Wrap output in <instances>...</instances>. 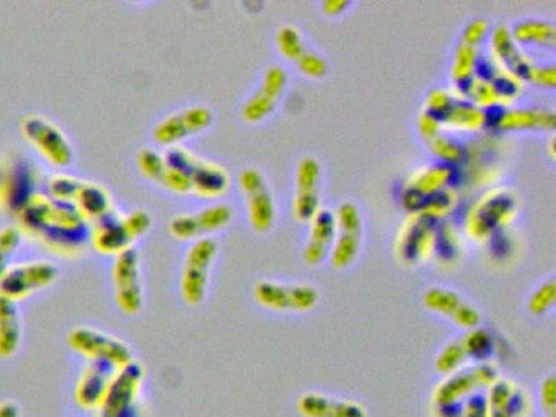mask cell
I'll return each mask as SVG.
<instances>
[{"instance_id": "obj_1", "label": "cell", "mask_w": 556, "mask_h": 417, "mask_svg": "<svg viewBox=\"0 0 556 417\" xmlns=\"http://www.w3.org/2000/svg\"><path fill=\"white\" fill-rule=\"evenodd\" d=\"M21 230L61 254H77L92 241V224L74 201L38 192L17 214Z\"/></svg>"}, {"instance_id": "obj_2", "label": "cell", "mask_w": 556, "mask_h": 417, "mask_svg": "<svg viewBox=\"0 0 556 417\" xmlns=\"http://www.w3.org/2000/svg\"><path fill=\"white\" fill-rule=\"evenodd\" d=\"M151 227V215L144 211L122 214L115 207L92 222V244L103 253H116L132 247V241Z\"/></svg>"}, {"instance_id": "obj_3", "label": "cell", "mask_w": 556, "mask_h": 417, "mask_svg": "<svg viewBox=\"0 0 556 417\" xmlns=\"http://www.w3.org/2000/svg\"><path fill=\"white\" fill-rule=\"evenodd\" d=\"M37 168L22 156L4 160L0 169V208L18 214L38 194Z\"/></svg>"}, {"instance_id": "obj_4", "label": "cell", "mask_w": 556, "mask_h": 417, "mask_svg": "<svg viewBox=\"0 0 556 417\" xmlns=\"http://www.w3.org/2000/svg\"><path fill=\"white\" fill-rule=\"evenodd\" d=\"M500 378V371L493 364L465 365L452 374L445 375L444 380L434 388L431 404L460 403L470 394L488 390Z\"/></svg>"}, {"instance_id": "obj_5", "label": "cell", "mask_w": 556, "mask_h": 417, "mask_svg": "<svg viewBox=\"0 0 556 417\" xmlns=\"http://www.w3.org/2000/svg\"><path fill=\"white\" fill-rule=\"evenodd\" d=\"M142 377L144 368L139 362L131 361L119 367L110 380L105 396L100 403L99 417H125L138 396Z\"/></svg>"}, {"instance_id": "obj_6", "label": "cell", "mask_w": 556, "mask_h": 417, "mask_svg": "<svg viewBox=\"0 0 556 417\" xmlns=\"http://www.w3.org/2000/svg\"><path fill=\"white\" fill-rule=\"evenodd\" d=\"M24 136L56 165L73 162L74 150L63 130L40 114H28L22 121Z\"/></svg>"}, {"instance_id": "obj_7", "label": "cell", "mask_w": 556, "mask_h": 417, "mask_svg": "<svg viewBox=\"0 0 556 417\" xmlns=\"http://www.w3.org/2000/svg\"><path fill=\"white\" fill-rule=\"evenodd\" d=\"M516 214V201L506 191L484 194L468 217V231L477 240L491 237L501 225L507 224Z\"/></svg>"}, {"instance_id": "obj_8", "label": "cell", "mask_w": 556, "mask_h": 417, "mask_svg": "<svg viewBox=\"0 0 556 417\" xmlns=\"http://www.w3.org/2000/svg\"><path fill=\"white\" fill-rule=\"evenodd\" d=\"M217 243L214 238L203 237L188 251L181 276V292L190 305H198L206 293L207 270L216 256Z\"/></svg>"}, {"instance_id": "obj_9", "label": "cell", "mask_w": 556, "mask_h": 417, "mask_svg": "<svg viewBox=\"0 0 556 417\" xmlns=\"http://www.w3.org/2000/svg\"><path fill=\"white\" fill-rule=\"evenodd\" d=\"M116 300L126 313H138L142 306L141 257L129 247L116 254L113 266Z\"/></svg>"}, {"instance_id": "obj_10", "label": "cell", "mask_w": 556, "mask_h": 417, "mask_svg": "<svg viewBox=\"0 0 556 417\" xmlns=\"http://www.w3.org/2000/svg\"><path fill=\"white\" fill-rule=\"evenodd\" d=\"M58 273L60 270L50 261L15 264L4 276L0 277V293L17 302V300L27 296L28 293L53 282Z\"/></svg>"}, {"instance_id": "obj_11", "label": "cell", "mask_w": 556, "mask_h": 417, "mask_svg": "<svg viewBox=\"0 0 556 417\" xmlns=\"http://www.w3.org/2000/svg\"><path fill=\"white\" fill-rule=\"evenodd\" d=\"M71 348L90 358L112 362L115 367H123L132 361V352L122 339L90 328H77L70 334Z\"/></svg>"}, {"instance_id": "obj_12", "label": "cell", "mask_w": 556, "mask_h": 417, "mask_svg": "<svg viewBox=\"0 0 556 417\" xmlns=\"http://www.w3.org/2000/svg\"><path fill=\"white\" fill-rule=\"evenodd\" d=\"M256 302L273 309H305L314 308L318 300L317 290L307 283L298 286H281V283L263 280L255 286Z\"/></svg>"}, {"instance_id": "obj_13", "label": "cell", "mask_w": 556, "mask_h": 417, "mask_svg": "<svg viewBox=\"0 0 556 417\" xmlns=\"http://www.w3.org/2000/svg\"><path fill=\"white\" fill-rule=\"evenodd\" d=\"M211 121H213V114L206 106L185 108L162 119L155 127L154 137L157 142L174 146L178 140L206 129Z\"/></svg>"}, {"instance_id": "obj_14", "label": "cell", "mask_w": 556, "mask_h": 417, "mask_svg": "<svg viewBox=\"0 0 556 417\" xmlns=\"http://www.w3.org/2000/svg\"><path fill=\"white\" fill-rule=\"evenodd\" d=\"M434 220L416 212L403 225L399 235V254L405 261H418L432 251L434 243Z\"/></svg>"}, {"instance_id": "obj_15", "label": "cell", "mask_w": 556, "mask_h": 417, "mask_svg": "<svg viewBox=\"0 0 556 417\" xmlns=\"http://www.w3.org/2000/svg\"><path fill=\"white\" fill-rule=\"evenodd\" d=\"M118 367L102 358H92L89 367L80 377L76 388V400L86 409L99 407L105 396L106 388Z\"/></svg>"}, {"instance_id": "obj_16", "label": "cell", "mask_w": 556, "mask_h": 417, "mask_svg": "<svg viewBox=\"0 0 556 417\" xmlns=\"http://www.w3.org/2000/svg\"><path fill=\"white\" fill-rule=\"evenodd\" d=\"M229 205L216 204L197 212V214H180L170 220V231L178 238H193L206 231L224 227L230 220Z\"/></svg>"}, {"instance_id": "obj_17", "label": "cell", "mask_w": 556, "mask_h": 417, "mask_svg": "<svg viewBox=\"0 0 556 417\" xmlns=\"http://www.w3.org/2000/svg\"><path fill=\"white\" fill-rule=\"evenodd\" d=\"M484 394L491 409L504 410L513 417H529L532 413V397L509 378H497Z\"/></svg>"}, {"instance_id": "obj_18", "label": "cell", "mask_w": 556, "mask_h": 417, "mask_svg": "<svg viewBox=\"0 0 556 417\" xmlns=\"http://www.w3.org/2000/svg\"><path fill=\"white\" fill-rule=\"evenodd\" d=\"M298 410L304 417H367L363 404L320 393L302 394Z\"/></svg>"}, {"instance_id": "obj_19", "label": "cell", "mask_w": 556, "mask_h": 417, "mask_svg": "<svg viewBox=\"0 0 556 417\" xmlns=\"http://www.w3.org/2000/svg\"><path fill=\"white\" fill-rule=\"evenodd\" d=\"M425 303L429 308L454 319L462 328L473 329L480 323V312L457 293L445 289H431L426 292Z\"/></svg>"}, {"instance_id": "obj_20", "label": "cell", "mask_w": 556, "mask_h": 417, "mask_svg": "<svg viewBox=\"0 0 556 417\" xmlns=\"http://www.w3.org/2000/svg\"><path fill=\"white\" fill-rule=\"evenodd\" d=\"M493 51L494 58L501 62V67L506 64V71L516 75L517 78H530L532 74V62L529 61L526 54L517 49L516 41L513 39L509 29L504 26H497L493 35Z\"/></svg>"}, {"instance_id": "obj_21", "label": "cell", "mask_w": 556, "mask_h": 417, "mask_svg": "<svg viewBox=\"0 0 556 417\" xmlns=\"http://www.w3.org/2000/svg\"><path fill=\"white\" fill-rule=\"evenodd\" d=\"M138 163L139 168H141L149 178L155 179V181L162 182V185L168 186V188L175 189V191H191L190 179L181 175V173L168 168L164 155L159 153L157 150L151 149V147L139 150Z\"/></svg>"}, {"instance_id": "obj_22", "label": "cell", "mask_w": 556, "mask_h": 417, "mask_svg": "<svg viewBox=\"0 0 556 417\" xmlns=\"http://www.w3.org/2000/svg\"><path fill=\"white\" fill-rule=\"evenodd\" d=\"M188 176H190L191 189L206 198L223 194L229 186V176L224 172L223 166L207 162L200 156L194 159Z\"/></svg>"}, {"instance_id": "obj_23", "label": "cell", "mask_w": 556, "mask_h": 417, "mask_svg": "<svg viewBox=\"0 0 556 417\" xmlns=\"http://www.w3.org/2000/svg\"><path fill=\"white\" fill-rule=\"evenodd\" d=\"M21 334L17 302L0 293V357H11L17 351Z\"/></svg>"}, {"instance_id": "obj_24", "label": "cell", "mask_w": 556, "mask_h": 417, "mask_svg": "<svg viewBox=\"0 0 556 417\" xmlns=\"http://www.w3.org/2000/svg\"><path fill=\"white\" fill-rule=\"evenodd\" d=\"M311 220V243L305 248L304 257L307 263L315 264L327 253L328 243L333 238L334 228H337V220H334V214L325 208H320Z\"/></svg>"}, {"instance_id": "obj_25", "label": "cell", "mask_w": 556, "mask_h": 417, "mask_svg": "<svg viewBox=\"0 0 556 417\" xmlns=\"http://www.w3.org/2000/svg\"><path fill=\"white\" fill-rule=\"evenodd\" d=\"M74 202L90 224L96 222L97 218L103 217L106 212L113 208L112 195L103 186L97 185V182H80Z\"/></svg>"}, {"instance_id": "obj_26", "label": "cell", "mask_w": 556, "mask_h": 417, "mask_svg": "<svg viewBox=\"0 0 556 417\" xmlns=\"http://www.w3.org/2000/svg\"><path fill=\"white\" fill-rule=\"evenodd\" d=\"M439 121H444L448 126L455 129L473 130L483 126L484 111L470 101H465L462 97L452 94L451 104L444 111Z\"/></svg>"}, {"instance_id": "obj_27", "label": "cell", "mask_w": 556, "mask_h": 417, "mask_svg": "<svg viewBox=\"0 0 556 417\" xmlns=\"http://www.w3.org/2000/svg\"><path fill=\"white\" fill-rule=\"evenodd\" d=\"M497 126L503 129H529V127L555 126V113L545 110H504Z\"/></svg>"}, {"instance_id": "obj_28", "label": "cell", "mask_w": 556, "mask_h": 417, "mask_svg": "<svg viewBox=\"0 0 556 417\" xmlns=\"http://www.w3.org/2000/svg\"><path fill=\"white\" fill-rule=\"evenodd\" d=\"M452 173H454L452 166L447 163L419 169L409 179L408 188L421 192L422 195L431 194V192L439 191V189H444L452 181Z\"/></svg>"}, {"instance_id": "obj_29", "label": "cell", "mask_w": 556, "mask_h": 417, "mask_svg": "<svg viewBox=\"0 0 556 417\" xmlns=\"http://www.w3.org/2000/svg\"><path fill=\"white\" fill-rule=\"evenodd\" d=\"M249 198L250 220L256 230H266L271 227L275 218V204L268 189L262 188L258 191L247 194Z\"/></svg>"}, {"instance_id": "obj_30", "label": "cell", "mask_w": 556, "mask_h": 417, "mask_svg": "<svg viewBox=\"0 0 556 417\" xmlns=\"http://www.w3.org/2000/svg\"><path fill=\"white\" fill-rule=\"evenodd\" d=\"M513 39L516 42H539L553 45L555 42V26L542 20H526L514 29Z\"/></svg>"}, {"instance_id": "obj_31", "label": "cell", "mask_w": 556, "mask_h": 417, "mask_svg": "<svg viewBox=\"0 0 556 417\" xmlns=\"http://www.w3.org/2000/svg\"><path fill=\"white\" fill-rule=\"evenodd\" d=\"M460 342L467 358H473V361H478V364L486 362L491 354H493V336L486 329H470L468 334L460 339Z\"/></svg>"}, {"instance_id": "obj_32", "label": "cell", "mask_w": 556, "mask_h": 417, "mask_svg": "<svg viewBox=\"0 0 556 417\" xmlns=\"http://www.w3.org/2000/svg\"><path fill=\"white\" fill-rule=\"evenodd\" d=\"M22 238H24V231L15 225H9L0 230V277L14 266L12 260L21 248Z\"/></svg>"}, {"instance_id": "obj_33", "label": "cell", "mask_w": 556, "mask_h": 417, "mask_svg": "<svg viewBox=\"0 0 556 417\" xmlns=\"http://www.w3.org/2000/svg\"><path fill=\"white\" fill-rule=\"evenodd\" d=\"M452 202H454V192L448 191V189H439V191L425 195L418 214L435 220V218L442 217L451 211Z\"/></svg>"}, {"instance_id": "obj_34", "label": "cell", "mask_w": 556, "mask_h": 417, "mask_svg": "<svg viewBox=\"0 0 556 417\" xmlns=\"http://www.w3.org/2000/svg\"><path fill=\"white\" fill-rule=\"evenodd\" d=\"M357 248H359V233H350V231H341L338 237L337 244L331 254L334 267H344L356 256Z\"/></svg>"}, {"instance_id": "obj_35", "label": "cell", "mask_w": 556, "mask_h": 417, "mask_svg": "<svg viewBox=\"0 0 556 417\" xmlns=\"http://www.w3.org/2000/svg\"><path fill=\"white\" fill-rule=\"evenodd\" d=\"M465 362H467V355H465L464 348H462V342L455 341L442 349L441 354L435 358V368L441 374L448 375L458 370V368L465 367Z\"/></svg>"}, {"instance_id": "obj_36", "label": "cell", "mask_w": 556, "mask_h": 417, "mask_svg": "<svg viewBox=\"0 0 556 417\" xmlns=\"http://www.w3.org/2000/svg\"><path fill=\"white\" fill-rule=\"evenodd\" d=\"M477 59V46L465 45V42H462V45L458 46L457 54H455L454 67H452L454 80L458 81L473 77V67Z\"/></svg>"}, {"instance_id": "obj_37", "label": "cell", "mask_w": 556, "mask_h": 417, "mask_svg": "<svg viewBox=\"0 0 556 417\" xmlns=\"http://www.w3.org/2000/svg\"><path fill=\"white\" fill-rule=\"evenodd\" d=\"M278 46L286 58L298 61L307 49L302 42L301 33L294 26H282L278 31Z\"/></svg>"}, {"instance_id": "obj_38", "label": "cell", "mask_w": 556, "mask_h": 417, "mask_svg": "<svg viewBox=\"0 0 556 417\" xmlns=\"http://www.w3.org/2000/svg\"><path fill=\"white\" fill-rule=\"evenodd\" d=\"M275 103V98L269 97L265 91L258 90L247 101L245 106H243V117H245L247 121H252V123L263 119L266 114L271 113Z\"/></svg>"}, {"instance_id": "obj_39", "label": "cell", "mask_w": 556, "mask_h": 417, "mask_svg": "<svg viewBox=\"0 0 556 417\" xmlns=\"http://www.w3.org/2000/svg\"><path fill=\"white\" fill-rule=\"evenodd\" d=\"M320 165L312 156H305L298 166V191H317Z\"/></svg>"}, {"instance_id": "obj_40", "label": "cell", "mask_w": 556, "mask_h": 417, "mask_svg": "<svg viewBox=\"0 0 556 417\" xmlns=\"http://www.w3.org/2000/svg\"><path fill=\"white\" fill-rule=\"evenodd\" d=\"M80 179L74 178V176L56 175L50 179V195L56 199H64V201H74L76 199L77 191L80 188Z\"/></svg>"}, {"instance_id": "obj_41", "label": "cell", "mask_w": 556, "mask_h": 417, "mask_svg": "<svg viewBox=\"0 0 556 417\" xmlns=\"http://www.w3.org/2000/svg\"><path fill=\"white\" fill-rule=\"evenodd\" d=\"M431 149L435 155L441 156L447 163L458 162L465 152L460 143L442 136H435L434 139H431Z\"/></svg>"}, {"instance_id": "obj_42", "label": "cell", "mask_w": 556, "mask_h": 417, "mask_svg": "<svg viewBox=\"0 0 556 417\" xmlns=\"http://www.w3.org/2000/svg\"><path fill=\"white\" fill-rule=\"evenodd\" d=\"M318 195L317 191H298L294 199V214L299 220H311L317 212Z\"/></svg>"}, {"instance_id": "obj_43", "label": "cell", "mask_w": 556, "mask_h": 417, "mask_svg": "<svg viewBox=\"0 0 556 417\" xmlns=\"http://www.w3.org/2000/svg\"><path fill=\"white\" fill-rule=\"evenodd\" d=\"M553 302H555V280L552 279L533 292V295L530 296L529 309L533 315H540V313L546 312Z\"/></svg>"}, {"instance_id": "obj_44", "label": "cell", "mask_w": 556, "mask_h": 417, "mask_svg": "<svg viewBox=\"0 0 556 417\" xmlns=\"http://www.w3.org/2000/svg\"><path fill=\"white\" fill-rule=\"evenodd\" d=\"M334 220H337V225H340L341 231L359 233V212H357L356 205L351 204V202H343V204L338 207L337 215H334Z\"/></svg>"}, {"instance_id": "obj_45", "label": "cell", "mask_w": 556, "mask_h": 417, "mask_svg": "<svg viewBox=\"0 0 556 417\" xmlns=\"http://www.w3.org/2000/svg\"><path fill=\"white\" fill-rule=\"evenodd\" d=\"M488 413H490V407H488L486 394L483 391H478L460 401L458 417H488Z\"/></svg>"}, {"instance_id": "obj_46", "label": "cell", "mask_w": 556, "mask_h": 417, "mask_svg": "<svg viewBox=\"0 0 556 417\" xmlns=\"http://www.w3.org/2000/svg\"><path fill=\"white\" fill-rule=\"evenodd\" d=\"M286 85V72L279 67H269L268 71L265 72V77H263V85L260 90L265 91L266 94H269L271 98H278L281 94V91L285 90Z\"/></svg>"}, {"instance_id": "obj_47", "label": "cell", "mask_w": 556, "mask_h": 417, "mask_svg": "<svg viewBox=\"0 0 556 417\" xmlns=\"http://www.w3.org/2000/svg\"><path fill=\"white\" fill-rule=\"evenodd\" d=\"M556 384L555 377L549 375L545 380L542 381V387H540V401H542V409L543 413L546 414V417H555L556 413Z\"/></svg>"}, {"instance_id": "obj_48", "label": "cell", "mask_w": 556, "mask_h": 417, "mask_svg": "<svg viewBox=\"0 0 556 417\" xmlns=\"http://www.w3.org/2000/svg\"><path fill=\"white\" fill-rule=\"evenodd\" d=\"M299 67L312 77H324L327 74V62L315 54V52L305 51L301 58L298 59Z\"/></svg>"}, {"instance_id": "obj_49", "label": "cell", "mask_w": 556, "mask_h": 417, "mask_svg": "<svg viewBox=\"0 0 556 417\" xmlns=\"http://www.w3.org/2000/svg\"><path fill=\"white\" fill-rule=\"evenodd\" d=\"M240 186L245 194H252V192L258 191V189L265 188V181H263L262 173L255 168H247L240 173Z\"/></svg>"}, {"instance_id": "obj_50", "label": "cell", "mask_w": 556, "mask_h": 417, "mask_svg": "<svg viewBox=\"0 0 556 417\" xmlns=\"http://www.w3.org/2000/svg\"><path fill=\"white\" fill-rule=\"evenodd\" d=\"M488 31V23L484 22L483 18H475L468 23L467 28H465L464 33V41L465 45L477 46L478 42L483 39V36L486 35Z\"/></svg>"}, {"instance_id": "obj_51", "label": "cell", "mask_w": 556, "mask_h": 417, "mask_svg": "<svg viewBox=\"0 0 556 417\" xmlns=\"http://www.w3.org/2000/svg\"><path fill=\"white\" fill-rule=\"evenodd\" d=\"M419 127H421L422 136L426 139H434L435 136H439V129H441V121L434 116V114L429 113L428 110L421 114V119H419Z\"/></svg>"}, {"instance_id": "obj_52", "label": "cell", "mask_w": 556, "mask_h": 417, "mask_svg": "<svg viewBox=\"0 0 556 417\" xmlns=\"http://www.w3.org/2000/svg\"><path fill=\"white\" fill-rule=\"evenodd\" d=\"M530 80L539 81V84H555V67L548 65V67H539L533 65L532 74H530Z\"/></svg>"}, {"instance_id": "obj_53", "label": "cell", "mask_w": 556, "mask_h": 417, "mask_svg": "<svg viewBox=\"0 0 556 417\" xmlns=\"http://www.w3.org/2000/svg\"><path fill=\"white\" fill-rule=\"evenodd\" d=\"M460 403L431 404V417H458Z\"/></svg>"}, {"instance_id": "obj_54", "label": "cell", "mask_w": 556, "mask_h": 417, "mask_svg": "<svg viewBox=\"0 0 556 417\" xmlns=\"http://www.w3.org/2000/svg\"><path fill=\"white\" fill-rule=\"evenodd\" d=\"M0 417H21V410H18L17 404H0Z\"/></svg>"}, {"instance_id": "obj_55", "label": "cell", "mask_w": 556, "mask_h": 417, "mask_svg": "<svg viewBox=\"0 0 556 417\" xmlns=\"http://www.w3.org/2000/svg\"><path fill=\"white\" fill-rule=\"evenodd\" d=\"M346 5H348L346 2H327V3H325L324 7H325V9H330V7H331L330 12H328V13H338V12H340V10H343L344 7H346Z\"/></svg>"}, {"instance_id": "obj_56", "label": "cell", "mask_w": 556, "mask_h": 417, "mask_svg": "<svg viewBox=\"0 0 556 417\" xmlns=\"http://www.w3.org/2000/svg\"><path fill=\"white\" fill-rule=\"evenodd\" d=\"M488 417H513V416H509V414L504 413V410L491 409V407H490V413H488Z\"/></svg>"}, {"instance_id": "obj_57", "label": "cell", "mask_w": 556, "mask_h": 417, "mask_svg": "<svg viewBox=\"0 0 556 417\" xmlns=\"http://www.w3.org/2000/svg\"><path fill=\"white\" fill-rule=\"evenodd\" d=\"M0 169H2V160H0Z\"/></svg>"}]
</instances>
